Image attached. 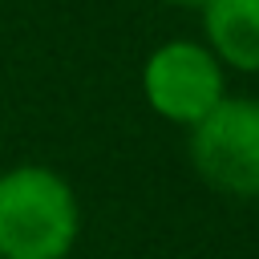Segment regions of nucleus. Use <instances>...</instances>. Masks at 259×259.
<instances>
[{
    "mask_svg": "<svg viewBox=\"0 0 259 259\" xmlns=\"http://www.w3.org/2000/svg\"><path fill=\"white\" fill-rule=\"evenodd\" d=\"M77 231V194L57 170L12 166L0 174V259H65Z\"/></svg>",
    "mask_w": 259,
    "mask_h": 259,
    "instance_id": "nucleus-1",
    "label": "nucleus"
},
{
    "mask_svg": "<svg viewBox=\"0 0 259 259\" xmlns=\"http://www.w3.org/2000/svg\"><path fill=\"white\" fill-rule=\"evenodd\" d=\"M190 162L206 186L235 198H259V101L223 97L190 125Z\"/></svg>",
    "mask_w": 259,
    "mask_h": 259,
    "instance_id": "nucleus-2",
    "label": "nucleus"
},
{
    "mask_svg": "<svg viewBox=\"0 0 259 259\" xmlns=\"http://www.w3.org/2000/svg\"><path fill=\"white\" fill-rule=\"evenodd\" d=\"M142 93L150 109L174 125H198L223 97V65L198 40H166L142 65Z\"/></svg>",
    "mask_w": 259,
    "mask_h": 259,
    "instance_id": "nucleus-3",
    "label": "nucleus"
},
{
    "mask_svg": "<svg viewBox=\"0 0 259 259\" xmlns=\"http://www.w3.org/2000/svg\"><path fill=\"white\" fill-rule=\"evenodd\" d=\"M202 28L219 65L259 73V0H206Z\"/></svg>",
    "mask_w": 259,
    "mask_h": 259,
    "instance_id": "nucleus-4",
    "label": "nucleus"
},
{
    "mask_svg": "<svg viewBox=\"0 0 259 259\" xmlns=\"http://www.w3.org/2000/svg\"><path fill=\"white\" fill-rule=\"evenodd\" d=\"M166 4H182V8H202L206 0H166Z\"/></svg>",
    "mask_w": 259,
    "mask_h": 259,
    "instance_id": "nucleus-5",
    "label": "nucleus"
}]
</instances>
